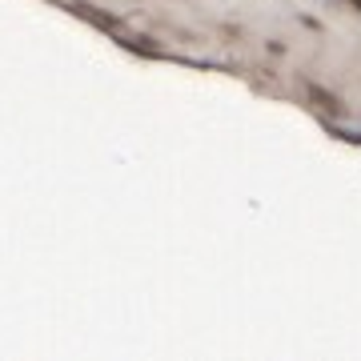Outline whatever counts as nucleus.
Segmentation results:
<instances>
[]
</instances>
